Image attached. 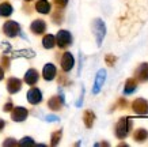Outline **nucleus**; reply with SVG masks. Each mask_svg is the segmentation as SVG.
I'll list each match as a JSON object with an SVG mask.
<instances>
[{
  "instance_id": "obj_1",
  "label": "nucleus",
  "mask_w": 148,
  "mask_h": 147,
  "mask_svg": "<svg viewBox=\"0 0 148 147\" xmlns=\"http://www.w3.org/2000/svg\"><path fill=\"white\" fill-rule=\"evenodd\" d=\"M132 125H133V121H132L130 117H121L120 120L117 121L116 128H114V134H116L117 139H120V140L125 139L129 135Z\"/></svg>"
},
{
  "instance_id": "obj_2",
  "label": "nucleus",
  "mask_w": 148,
  "mask_h": 147,
  "mask_svg": "<svg viewBox=\"0 0 148 147\" xmlns=\"http://www.w3.org/2000/svg\"><path fill=\"white\" fill-rule=\"evenodd\" d=\"M92 33H94L95 40H97V45L101 46L103 38L106 36V25H105L102 19L99 18L94 19V22H92Z\"/></svg>"
},
{
  "instance_id": "obj_3",
  "label": "nucleus",
  "mask_w": 148,
  "mask_h": 147,
  "mask_svg": "<svg viewBox=\"0 0 148 147\" xmlns=\"http://www.w3.org/2000/svg\"><path fill=\"white\" fill-rule=\"evenodd\" d=\"M3 33L7 37H10V38H14V37H18L22 33V30H21V26H19L18 22H15V21H7L3 25Z\"/></svg>"
},
{
  "instance_id": "obj_4",
  "label": "nucleus",
  "mask_w": 148,
  "mask_h": 147,
  "mask_svg": "<svg viewBox=\"0 0 148 147\" xmlns=\"http://www.w3.org/2000/svg\"><path fill=\"white\" fill-rule=\"evenodd\" d=\"M72 44V36L68 30H60L56 34V45L60 49H65Z\"/></svg>"
},
{
  "instance_id": "obj_5",
  "label": "nucleus",
  "mask_w": 148,
  "mask_h": 147,
  "mask_svg": "<svg viewBox=\"0 0 148 147\" xmlns=\"http://www.w3.org/2000/svg\"><path fill=\"white\" fill-rule=\"evenodd\" d=\"M132 110L139 116H147L148 115V101L144 98H136L132 102Z\"/></svg>"
},
{
  "instance_id": "obj_6",
  "label": "nucleus",
  "mask_w": 148,
  "mask_h": 147,
  "mask_svg": "<svg viewBox=\"0 0 148 147\" xmlns=\"http://www.w3.org/2000/svg\"><path fill=\"white\" fill-rule=\"evenodd\" d=\"M27 116H29V110L23 106H14L11 110V119H12V121H16V123L25 121Z\"/></svg>"
},
{
  "instance_id": "obj_7",
  "label": "nucleus",
  "mask_w": 148,
  "mask_h": 147,
  "mask_svg": "<svg viewBox=\"0 0 148 147\" xmlns=\"http://www.w3.org/2000/svg\"><path fill=\"white\" fill-rule=\"evenodd\" d=\"M135 79L137 82L145 83L148 82V63H141L135 70Z\"/></svg>"
},
{
  "instance_id": "obj_8",
  "label": "nucleus",
  "mask_w": 148,
  "mask_h": 147,
  "mask_svg": "<svg viewBox=\"0 0 148 147\" xmlns=\"http://www.w3.org/2000/svg\"><path fill=\"white\" fill-rule=\"evenodd\" d=\"M26 97L29 104H32V105H38V104L42 102V93L38 87H32L27 91Z\"/></svg>"
},
{
  "instance_id": "obj_9",
  "label": "nucleus",
  "mask_w": 148,
  "mask_h": 147,
  "mask_svg": "<svg viewBox=\"0 0 148 147\" xmlns=\"http://www.w3.org/2000/svg\"><path fill=\"white\" fill-rule=\"evenodd\" d=\"M75 66V59L72 56L71 52H64L61 57V70L63 72H69Z\"/></svg>"
},
{
  "instance_id": "obj_10",
  "label": "nucleus",
  "mask_w": 148,
  "mask_h": 147,
  "mask_svg": "<svg viewBox=\"0 0 148 147\" xmlns=\"http://www.w3.org/2000/svg\"><path fill=\"white\" fill-rule=\"evenodd\" d=\"M56 76H57V68H56V66L52 64V63L45 64V66H44V70H42V78L45 80H48V82H50V80H53Z\"/></svg>"
},
{
  "instance_id": "obj_11",
  "label": "nucleus",
  "mask_w": 148,
  "mask_h": 147,
  "mask_svg": "<svg viewBox=\"0 0 148 147\" xmlns=\"http://www.w3.org/2000/svg\"><path fill=\"white\" fill-rule=\"evenodd\" d=\"M106 80V71L105 70H99L97 76H95V82H94V87H92V94H98L102 89L103 83Z\"/></svg>"
},
{
  "instance_id": "obj_12",
  "label": "nucleus",
  "mask_w": 148,
  "mask_h": 147,
  "mask_svg": "<svg viewBox=\"0 0 148 147\" xmlns=\"http://www.w3.org/2000/svg\"><path fill=\"white\" fill-rule=\"evenodd\" d=\"M64 95L63 93L60 94V95H53V97L49 98V101H48V108L52 109V110H60L61 106L64 105Z\"/></svg>"
},
{
  "instance_id": "obj_13",
  "label": "nucleus",
  "mask_w": 148,
  "mask_h": 147,
  "mask_svg": "<svg viewBox=\"0 0 148 147\" xmlns=\"http://www.w3.org/2000/svg\"><path fill=\"white\" fill-rule=\"evenodd\" d=\"M30 31H32L33 34H36V36L44 34L46 31L45 21H42V19H36V21H33L32 25H30Z\"/></svg>"
},
{
  "instance_id": "obj_14",
  "label": "nucleus",
  "mask_w": 148,
  "mask_h": 147,
  "mask_svg": "<svg viewBox=\"0 0 148 147\" xmlns=\"http://www.w3.org/2000/svg\"><path fill=\"white\" fill-rule=\"evenodd\" d=\"M38 79H40V74H38V71H37L36 68H30V70H27L26 74H25V78H23L25 83H27L29 86L37 85Z\"/></svg>"
},
{
  "instance_id": "obj_15",
  "label": "nucleus",
  "mask_w": 148,
  "mask_h": 147,
  "mask_svg": "<svg viewBox=\"0 0 148 147\" xmlns=\"http://www.w3.org/2000/svg\"><path fill=\"white\" fill-rule=\"evenodd\" d=\"M22 89V80L18 78H8L7 79V91L10 94H16Z\"/></svg>"
},
{
  "instance_id": "obj_16",
  "label": "nucleus",
  "mask_w": 148,
  "mask_h": 147,
  "mask_svg": "<svg viewBox=\"0 0 148 147\" xmlns=\"http://www.w3.org/2000/svg\"><path fill=\"white\" fill-rule=\"evenodd\" d=\"M137 90V80L135 78H129V79L125 82V86H124V94L125 95H129V94H133Z\"/></svg>"
},
{
  "instance_id": "obj_17",
  "label": "nucleus",
  "mask_w": 148,
  "mask_h": 147,
  "mask_svg": "<svg viewBox=\"0 0 148 147\" xmlns=\"http://www.w3.org/2000/svg\"><path fill=\"white\" fill-rule=\"evenodd\" d=\"M52 10V6L48 0H38L36 3V11L40 14H49Z\"/></svg>"
},
{
  "instance_id": "obj_18",
  "label": "nucleus",
  "mask_w": 148,
  "mask_h": 147,
  "mask_svg": "<svg viewBox=\"0 0 148 147\" xmlns=\"http://www.w3.org/2000/svg\"><path fill=\"white\" fill-rule=\"evenodd\" d=\"M133 139H135V142H137V143L145 142L148 139V131L144 128L135 129V132H133Z\"/></svg>"
},
{
  "instance_id": "obj_19",
  "label": "nucleus",
  "mask_w": 148,
  "mask_h": 147,
  "mask_svg": "<svg viewBox=\"0 0 148 147\" xmlns=\"http://www.w3.org/2000/svg\"><path fill=\"white\" fill-rule=\"evenodd\" d=\"M12 12H14V8H12V6L10 4L8 1H3V3H0V17H3V18H8Z\"/></svg>"
},
{
  "instance_id": "obj_20",
  "label": "nucleus",
  "mask_w": 148,
  "mask_h": 147,
  "mask_svg": "<svg viewBox=\"0 0 148 147\" xmlns=\"http://www.w3.org/2000/svg\"><path fill=\"white\" fill-rule=\"evenodd\" d=\"M54 45H56V37L53 34H46L42 38V46L45 49H52L54 48Z\"/></svg>"
},
{
  "instance_id": "obj_21",
  "label": "nucleus",
  "mask_w": 148,
  "mask_h": 147,
  "mask_svg": "<svg viewBox=\"0 0 148 147\" xmlns=\"http://www.w3.org/2000/svg\"><path fill=\"white\" fill-rule=\"evenodd\" d=\"M83 121H84V125L87 128H91L95 121V113L91 110H86L84 115H83Z\"/></svg>"
},
{
  "instance_id": "obj_22",
  "label": "nucleus",
  "mask_w": 148,
  "mask_h": 147,
  "mask_svg": "<svg viewBox=\"0 0 148 147\" xmlns=\"http://www.w3.org/2000/svg\"><path fill=\"white\" fill-rule=\"evenodd\" d=\"M36 56V53H34V50H32V49H23V50H18V52H15V53L12 55V57H29L32 59Z\"/></svg>"
},
{
  "instance_id": "obj_23",
  "label": "nucleus",
  "mask_w": 148,
  "mask_h": 147,
  "mask_svg": "<svg viewBox=\"0 0 148 147\" xmlns=\"http://www.w3.org/2000/svg\"><path fill=\"white\" fill-rule=\"evenodd\" d=\"M61 136H63V131L61 129H57V131H54L52 136H50V144L52 146H57L60 140H61Z\"/></svg>"
},
{
  "instance_id": "obj_24",
  "label": "nucleus",
  "mask_w": 148,
  "mask_h": 147,
  "mask_svg": "<svg viewBox=\"0 0 148 147\" xmlns=\"http://www.w3.org/2000/svg\"><path fill=\"white\" fill-rule=\"evenodd\" d=\"M52 19H53L54 23H61L64 19V11L63 8H57L56 10V12L52 15Z\"/></svg>"
},
{
  "instance_id": "obj_25",
  "label": "nucleus",
  "mask_w": 148,
  "mask_h": 147,
  "mask_svg": "<svg viewBox=\"0 0 148 147\" xmlns=\"http://www.w3.org/2000/svg\"><path fill=\"white\" fill-rule=\"evenodd\" d=\"M18 146H22V147L36 146V142H34V139L30 138V136H25V138L21 139V142H18Z\"/></svg>"
},
{
  "instance_id": "obj_26",
  "label": "nucleus",
  "mask_w": 148,
  "mask_h": 147,
  "mask_svg": "<svg viewBox=\"0 0 148 147\" xmlns=\"http://www.w3.org/2000/svg\"><path fill=\"white\" fill-rule=\"evenodd\" d=\"M105 61H106L108 66L113 67V66H114V63L117 61V57L114 56V55H106V56H105Z\"/></svg>"
},
{
  "instance_id": "obj_27",
  "label": "nucleus",
  "mask_w": 148,
  "mask_h": 147,
  "mask_svg": "<svg viewBox=\"0 0 148 147\" xmlns=\"http://www.w3.org/2000/svg\"><path fill=\"white\" fill-rule=\"evenodd\" d=\"M0 64H1V67L4 68V70H8L10 68V57L8 56H1V59H0Z\"/></svg>"
},
{
  "instance_id": "obj_28",
  "label": "nucleus",
  "mask_w": 148,
  "mask_h": 147,
  "mask_svg": "<svg viewBox=\"0 0 148 147\" xmlns=\"http://www.w3.org/2000/svg\"><path fill=\"white\" fill-rule=\"evenodd\" d=\"M3 146H5V147H8V146H18V142L15 140V139H12V138H7L3 142Z\"/></svg>"
},
{
  "instance_id": "obj_29",
  "label": "nucleus",
  "mask_w": 148,
  "mask_h": 147,
  "mask_svg": "<svg viewBox=\"0 0 148 147\" xmlns=\"http://www.w3.org/2000/svg\"><path fill=\"white\" fill-rule=\"evenodd\" d=\"M53 3L57 8H64L68 4V0H53Z\"/></svg>"
},
{
  "instance_id": "obj_30",
  "label": "nucleus",
  "mask_w": 148,
  "mask_h": 147,
  "mask_svg": "<svg viewBox=\"0 0 148 147\" xmlns=\"http://www.w3.org/2000/svg\"><path fill=\"white\" fill-rule=\"evenodd\" d=\"M117 105H118V109H126L128 108V101H126L125 98H120Z\"/></svg>"
},
{
  "instance_id": "obj_31",
  "label": "nucleus",
  "mask_w": 148,
  "mask_h": 147,
  "mask_svg": "<svg viewBox=\"0 0 148 147\" xmlns=\"http://www.w3.org/2000/svg\"><path fill=\"white\" fill-rule=\"evenodd\" d=\"M12 108H14L12 101H8V102L4 104V106H3V110H4V112H11V110H12Z\"/></svg>"
},
{
  "instance_id": "obj_32",
  "label": "nucleus",
  "mask_w": 148,
  "mask_h": 147,
  "mask_svg": "<svg viewBox=\"0 0 148 147\" xmlns=\"http://www.w3.org/2000/svg\"><path fill=\"white\" fill-rule=\"evenodd\" d=\"M58 85H60V86L67 85V75H64V74H61V75L58 76Z\"/></svg>"
},
{
  "instance_id": "obj_33",
  "label": "nucleus",
  "mask_w": 148,
  "mask_h": 147,
  "mask_svg": "<svg viewBox=\"0 0 148 147\" xmlns=\"http://www.w3.org/2000/svg\"><path fill=\"white\" fill-rule=\"evenodd\" d=\"M45 120L49 121V123H53V121H58L60 119H58L57 116H53V115H50V116H45Z\"/></svg>"
},
{
  "instance_id": "obj_34",
  "label": "nucleus",
  "mask_w": 148,
  "mask_h": 147,
  "mask_svg": "<svg viewBox=\"0 0 148 147\" xmlns=\"http://www.w3.org/2000/svg\"><path fill=\"white\" fill-rule=\"evenodd\" d=\"M83 97H84V89H82V94H80V98H79V101L76 102V106L80 108L82 104H83Z\"/></svg>"
},
{
  "instance_id": "obj_35",
  "label": "nucleus",
  "mask_w": 148,
  "mask_h": 147,
  "mask_svg": "<svg viewBox=\"0 0 148 147\" xmlns=\"http://www.w3.org/2000/svg\"><path fill=\"white\" fill-rule=\"evenodd\" d=\"M1 46L4 48V53H7V52H8L10 49H11V46H10L8 42H1Z\"/></svg>"
},
{
  "instance_id": "obj_36",
  "label": "nucleus",
  "mask_w": 148,
  "mask_h": 147,
  "mask_svg": "<svg viewBox=\"0 0 148 147\" xmlns=\"http://www.w3.org/2000/svg\"><path fill=\"white\" fill-rule=\"evenodd\" d=\"M3 78H4V68L0 66V80H3Z\"/></svg>"
},
{
  "instance_id": "obj_37",
  "label": "nucleus",
  "mask_w": 148,
  "mask_h": 147,
  "mask_svg": "<svg viewBox=\"0 0 148 147\" xmlns=\"http://www.w3.org/2000/svg\"><path fill=\"white\" fill-rule=\"evenodd\" d=\"M4 125H5L4 120H1V119H0V132L3 131V128H4Z\"/></svg>"
},
{
  "instance_id": "obj_38",
  "label": "nucleus",
  "mask_w": 148,
  "mask_h": 147,
  "mask_svg": "<svg viewBox=\"0 0 148 147\" xmlns=\"http://www.w3.org/2000/svg\"><path fill=\"white\" fill-rule=\"evenodd\" d=\"M95 146H109L108 142H101V143H95Z\"/></svg>"
},
{
  "instance_id": "obj_39",
  "label": "nucleus",
  "mask_w": 148,
  "mask_h": 147,
  "mask_svg": "<svg viewBox=\"0 0 148 147\" xmlns=\"http://www.w3.org/2000/svg\"><path fill=\"white\" fill-rule=\"evenodd\" d=\"M25 1H33V0H25Z\"/></svg>"
}]
</instances>
